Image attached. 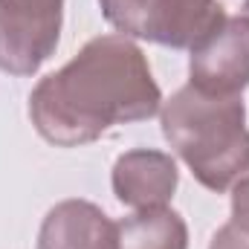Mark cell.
Masks as SVG:
<instances>
[{
	"mask_svg": "<svg viewBox=\"0 0 249 249\" xmlns=\"http://www.w3.org/2000/svg\"><path fill=\"white\" fill-rule=\"evenodd\" d=\"M160 105L162 93L145 53L127 35H99L58 72L38 81L29 116L47 142L78 148L113 124L151 119Z\"/></svg>",
	"mask_w": 249,
	"mask_h": 249,
	"instance_id": "obj_1",
	"label": "cell"
},
{
	"mask_svg": "<svg viewBox=\"0 0 249 249\" xmlns=\"http://www.w3.org/2000/svg\"><path fill=\"white\" fill-rule=\"evenodd\" d=\"M162 133L200 186L226 191L249 174V130L241 96H209L186 84L162 105Z\"/></svg>",
	"mask_w": 249,
	"mask_h": 249,
	"instance_id": "obj_2",
	"label": "cell"
},
{
	"mask_svg": "<svg viewBox=\"0 0 249 249\" xmlns=\"http://www.w3.org/2000/svg\"><path fill=\"white\" fill-rule=\"evenodd\" d=\"M102 15L127 38L191 50L226 20L220 0H99Z\"/></svg>",
	"mask_w": 249,
	"mask_h": 249,
	"instance_id": "obj_3",
	"label": "cell"
},
{
	"mask_svg": "<svg viewBox=\"0 0 249 249\" xmlns=\"http://www.w3.org/2000/svg\"><path fill=\"white\" fill-rule=\"evenodd\" d=\"M64 0H0V70L32 75L58 47Z\"/></svg>",
	"mask_w": 249,
	"mask_h": 249,
	"instance_id": "obj_4",
	"label": "cell"
},
{
	"mask_svg": "<svg viewBox=\"0 0 249 249\" xmlns=\"http://www.w3.org/2000/svg\"><path fill=\"white\" fill-rule=\"evenodd\" d=\"M191 87L209 96H241L249 87V23L229 18L191 47Z\"/></svg>",
	"mask_w": 249,
	"mask_h": 249,
	"instance_id": "obj_5",
	"label": "cell"
},
{
	"mask_svg": "<svg viewBox=\"0 0 249 249\" xmlns=\"http://www.w3.org/2000/svg\"><path fill=\"white\" fill-rule=\"evenodd\" d=\"M180 183L177 162L165 151L136 148L113 165V194L130 209H162L174 197Z\"/></svg>",
	"mask_w": 249,
	"mask_h": 249,
	"instance_id": "obj_6",
	"label": "cell"
},
{
	"mask_svg": "<svg viewBox=\"0 0 249 249\" xmlns=\"http://www.w3.org/2000/svg\"><path fill=\"white\" fill-rule=\"evenodd\" d=\"M38 249H116V223L90 200H64L47 212Z\"/></svg>",
	"mask_w": 249,
	"mask_h": 249,
	"instance_id": "obj_7",
	"label": "cell"
},
{
	"mask_svg": "<svg viewBox=\"0 0 249 249\" xmlns=\"http://www.w3.org/2000/svg\"><path fill=\"white\" fill-rule=\"evenodd\" d=\"M116 249H188V226L168 206L142 209L116 223Z\"/></svg>",
	"mask_w": 249,
	"mask_h": 249,
	"instance_id": "obj_8",
	"label": "cell"
},
{
	"mask_svg": "<svg viewBox=\"0 0 249 249\" xmlns=\"http://www.w3.org/2000/svg\"><path fill=\"white\" fill-rule=\"evenodd\" d=\"M232 223L249 232V174L241 177L232 191Z\"/></svg>",
	"mask_w": 249,
	"mask_h": 249,
	"instance_id": "obj_9",
	"label": "cell"
},
{
	"mask_svg": "<svg viewBox=\"0 0 249 249\" xmlns=\"http://www.w3.org/2000/svg\"><path fill=\"white\" fill-rule=\"evenodd\" d=\"M209 249H249V232L238 229V226L229 220L226 226H220V229L214 232Z\"/></svg>",
	"mask_w": 249,
	"mask_h": 249,
	"instance_id": "obj_10",
	"label": "cell"
},
{
	"mask_svg": "<svg viewBox=\"0 0 249 249\" xmlns=\"http://www.w3.org/2000/svg\"><path fill=\"white\" fill-rule=\"evenodd\" d=\"M241 18H244V20H247V23H249V3H247V6H244V15H241Z\"/></svg>",
	"mask_w": 249,
	"mask_h": 249,
	"instance_id": "obj_11",
	"label": "cell"
},
{
	"mask_svg": "<svg viewBox=\"0 0 249 249\" xmlns=\"http://www.w3.org/2000/svg\"><path fill=\"white\" fill-rule=\"evenodd\" d=\"M247 3H249V0H247Z\"/></svg>",
	"mask_w": 249,
	"mask_h": 249,
	"instance_id": "obj_12",
	"label": "cell"
}]
</instances>
